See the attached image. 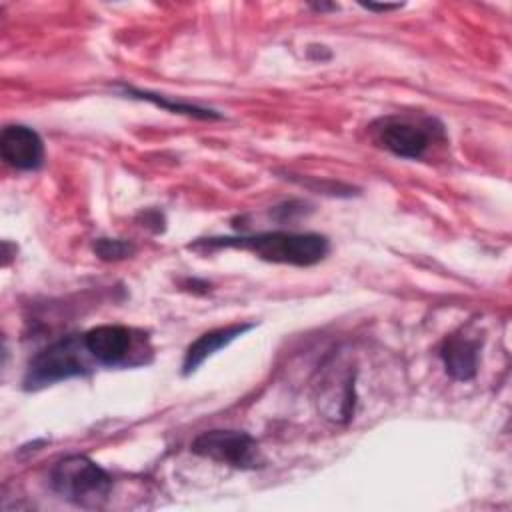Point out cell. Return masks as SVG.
Instances as JSON below:
<instances>
[{
  "label": "cell",
  "mask_w": 512,
  "mask_h": 512,
  "mask_svg": "<svg viewBox=\"0 0 512 512\" xmlns=\"http://www.w3.org/2000/svg\"><path fill=\"white\" fill-rule=\"evenodd\" d=\"M188 248H194V250L242 248L266 262L290 264V266H314L326 258L330 250V242L326 236L316 232L272 230V232H258V234L202 238L188 244Z\"/></svg>",
  "instance_id": "1"
},
{
  "label": "cell",
  "mask_w": 512,
  "mask_h": 512,
  "mask_svg": "<svg viewBox=\"0 0 512 512\" xmlns=\"http://www.w3.org/2000/svg\"><path fill=\"white\" fill-rule=\"evenodd\" d=\"M112 484V476L82 454L64 456L50 470L52 490L80 508H100L108 500Z\"/></svg>",
  "instance_id": "2"
},
{
  "label": "cell",
  "mask_w": 512,
  "mask_h": 512,
  "mask_svg": "<svg viewBox=\"0 0 512 512\" xmlns=\"http://www.w3.org/2000/svg\"><path fill=\"white\" fill-rule=\"evenodd\" d=\"M92 356L88 354L82 336L70 334L42 348L30 362L24 374V390H40L50 384L88 376L92 372Z\"/></svg>",
  "instance_id": "3"
},
{
  "label": "cell",
  "mask_w": 512,
  "mask_h": 512,
  "mask_svg": "<svg viewBox=\"0 0 512 512\" xmlns=\"http://www.w3.org/2000/svg\"><path fill=\"white\" fill-rule=\"evenodd\" d=\"M82 340L92 360L102 366L118 368L148 362L144 358L146 354H150L148 338L134 328L120 324H102L86 330L82 334Z\"/></svg>",
  "instance_id": "4"
},
{
  "label": "cell",
  "mask_w": 512,
  "mask_h": 512,
  "mask_svg": "<svg viewBox=\"0 0 512 512\" xmlns=\"http://www.w3.org/2000/svg\"><path fill=\"white\" fill-rule=\"evenodd\" d=\"M436 120L426 118L424 122H416L408 116H382L372 126V138L378 146L392 152L394 156L418 160L424 156L428 146L432 144L434 132H442V126H436Z\"/></svg>",
  "instance_id": "5"
},
{
  "label": "cell",
  "mask_w": 512,
  "mask_h": 512,
  "mask_svg": "<svg viewBox=\"0 0 512 512\" xmlns=\"http://www.w3.org/2000/svg\"><path fill=\"white\" fill-rule=\"evenodd\" d=\"M190 450L202 458L238 470H254L264 462L258 442L248 432L240 430H206L192 440Z\"/></svg>",
  "instance_id": "6"
},
{
  "label": "cell",
  "mask_w": 512,
  "mask_h": 512,
  "mask_svg": "<svg viewBox=\"0 0 512 512\" xmlns=\"http://www.w3.org/2000/svg\"><path fill=\"white\" fill-rule=\"evenodd\" d=\"M354 370L350 366L334 364L326 366L318 384V408L324 418L332 422H348L354 414Z\"/></svg>",
  "instance_id": "7"
},
{
  "label": "cell",
  "mask_w": 512,
  "mask_h": 512,
  "mask_svg": "<svg viewBox=\"0 0 512 512\" xmlns=\"http://www.w3.org/2000/svg\"><path fill=\"white\" fill-rule=\"evenodd\" d=\"M0 156L16 170H38L44 162V142L30 126L10 124L0 134Z\"/></svg>",
  "instance_id": "8"
},
{
  "label": "cell",
  "mask_w": 512,
  "mask_h": 512,
  "mask_svg": "<svg viewBox=\"0 0 512 512\" xmlns=\"http://www.w3.org/2000/svg\"><path fill=\"white\" fill-rule=\"evenodd\" d=\"M478 352L480 340L468 336L466 332H454L446 336L438 348V356L450 378L458 382H468L478 372Z\"/></svg>",
  "instance_id": "9"
},
{
  "label": "cell",
  "mask_w": 512,
  "mask_h": 512,
  "mask_svg": "<svg viewBox=\"0 0 512 512\" xmlns=\"http://www.w3.org/2000/svg\"><path fill=\"white\" fill-rule=\"evenodd\" d=\"M252 328H254V324H230V326H222V328L204 332L186 348L184 360H182V374L190 376L192 372L198 370V366L206 358H210L214 352L228 346L230 342H234L238 336H242L244 332H248Z\"/></svg>",
  "instance_id": "10"
},
{
  "label": "cell",
  "mask_w": 512,
  "mask_h": 512,
  "mask_svg": "<svg viewBox=\"0 0 512 512\" xmlns=\"http://www.w3.org/2000/svg\"><path fill=\"white\" fill-rule=\"evenodd\" d=\"M124 94L128 98H134V100H146V102H150L158 108H164L168 112H174V114H186V116L200 118V120H218V118H222V114H218L216 110L202 108V106L188 104V102H178V100H172L168 96L154 94L150 90H138V88H132V86H124Z\"/></svg>",
  "instance_id": "11"
},
{
  "label": "cell",
  "mask_w": 512,
  "mask_h": 512,
  "mask_svg": "<svg viewBox=\"0 0 512 512\" xmlns=\"http://www.w3.org/2000/svg\"><path fill=\"white\" fill-rule=\"evenodd\" d=\"M92 250L104 262H118V260L130 258L136 252V246L120 238H98L94 240Z\"/></svg>",
  "instance_id": "12"
},
{
  "label": "cell",
  "mask_w": 512,
  "mask_h": 512,
  "mask_svg": "<svg viewBox=\"0 0 512 512\" xmlns=\"http://www.w3.org/2000/svg\"><path fill=\"white\" fill-rule=\"evenodd\" d=\"M140 216H142V220H144V226L150 228L152 232H162V230H164V216H162V212H158V210H146V212H142Z\"/></svg>",
  "instance_id": "13"
},
{
  "label": "cell",
  "mask_w": 512,
  "mask_h": 512,
  "mask_svg": "<svg viewBox=\"0 0 512 512\" xmlns=\"http://www.w3.org/2000/svg\"><path fill=\"white\" fill-rule=\"evenodd\" d=\"M360 6L372 12H390V10L402 8V4H374V2H360Z\"/></svg>",
  "instance_id": "14"
},
{
  "label": "cell",
  "mask_w": 512,
  "mask_h": 512,
  "mask_svg": "<svg viewBox=\"0 0 512 512\" xmlns=\"http://www.w3.org/2000/svg\"><path fill=\"white\" fill-rule=\"evenodd\" d=\"M312 8H316V10H336L338 6L336 4H312Z\"/></svg>",
  "instance_id": "15"
}]
</instances>
